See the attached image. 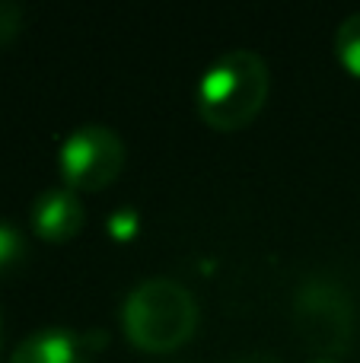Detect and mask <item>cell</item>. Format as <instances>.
Listing matches in <instances>:
<instances>
[{
  "label": "cell",
  "instance_id": "ba28073f",
  "mask_svg": "<svg viewBox=\"0 0 360 363\" xmlns=\"http://www.w3.org/2000/svg\"><path fill=\"white\" fill-rule=\"evenodd\" d=\"M335 51H338V61H342L354 77H360V13L348 16L342 26H338Z\"/></svg>",
  "mask_w": 360,
  "mask_h": 363
},
{
  "label": "cell",
  "instance_id": "8992f818",
  "mask_svg": "<svg viewBox=\"0 0 360 363\" xmlns=\"http://www.w3.org/2000/svg\"><path fill=\"white\" fill-rule=\"evenodd\" d=\"M83 204L70 188H48L35 198L29 211V223L48 242H67L83 230Z\"/></svg>",
  "mask_w": 360,
  "mask_h": 363
},
{
  "label": "cell",
  "instance_id": "6da1fadb",
  "mask_svg": "<svg viewBox=\"0 0 360 363\" xmlns=\"http://www.w3.org/2000/svg\"><path fill=\"white\" fill-rule=\"evenodd\" d=\"M268 64L249 48L223 51L198 83V112L217 131H240L268 99Z\"/></svg>",
  "mask_w": 360,
  "mask_h": 363
},
{
  "label": "cell",
  "instance_id": "277c9868",
  "mask_svg": "<svg viewBox=\"0 0 360 363\" xmlns=\"http://www.w3.org/2000/svg\"><path fill=\"white\" fill-rule=\"evenodd\" d=\"M57 166L70 191H99L125 169V144L106 125H80L61 144Z\"/></svg>",
  "mask_w": 360,
  "mask_h": 363
},
{
  "label": "cell",
  "instance_id": "3957f363",
  "mask_svg": "<svg viewBox=\"0 0 360 363\" xmlns=\"http://www.w3.org/2000/svg\"><path fill=\"white\" fill-rule=\"evenodd\" d=\"M293 332L316 354L325 357L344 354L357 335L351 294L332 277H306L293 296Z\"/></svg>",
  "mask_w": 360,
  "mask_h": 363
},
{
  "label": "cell",
  "instance_id": "52a82bcc",
  "mask_svg": "<svg viewBox=\"0 0 360 363\" xmlns=\"http://www.w3.org/2000/svg\"><path fill=\"white\" fill-rule=\"evenodd\" d=\"M26 255H29V242H26V236L19 233V226L0 220V281H4L6 274H13V271L26 262Z\"/></svg>",
  "mask_w": 360,
  "mask_h": 363
},
{
  "label": "cell",
  "instance_id": "5b68a950",
  "mask_svg": "<svg viewBox=\"0 0 360 363\" xmlns=\"http://www.w3.org/2000/svg\"><path fill=\"white\" fill-rule=\"evenodd\" d=\"M99 341L89 332H70V328H38L23 338L13 351L10 363H93Z\"/></svg>",
  "mask_w": 360,
  "mask_h": 363
},
{
  "label": "cell",
  "instance_id": "30bf717a",
  "mask_svg": "<svg viewBox=\"0 0 360 363\" xmlns=\"http://www.w3.org/2000/svg\"><path fill=\"white\" fill-rule=\"evenodd\" d=\"M108 230H112L115 239H131L137 233V213L134 211H118L108 220Z\"/></svg>",
  "mask_w": 360,
  "mask_h": 363
},
{
  "label": "cell",
  "instance_id": "7a4b0ae2",
  "mask_svg": "<svg viewBox=\"0 0 360 363\" xmlns=\"http://www.w3.org/2000/svg\"><path fill=\"white\" fill-rule=\"evenodd\" d=\"M121 328L140 351L169 354L195 335L198 303L172 277H147L125 296Z\"/></svg>",
  "mask_w": 360,
  "mask_h": 363
},
{
  "label": "cell",
  "instance_id": "7c38bea8",
  "mask_svg": "<svg viewBox=\"0 0 360 363\" xmlns=\"http://www.w3.org/2000/svg\"><path fill=\"white\" fill-rule=\"evenodd\" d=\"M313 363H338V360H332V357H319V360H313Z\"/></svg>",
  "mask_w": 360,
  "mask_h": 363
},
{
  "label": "cell",
  "instance_id": "4fadbf2b",
  "mask_svg": "<svg viewBox=\"0 0 360 363\" xmlns=\"http://www.w3.org/2000/svg\"><path fill=\"white\" fill-rule=\"evenodd\" d=\"M240 363H252V360H240ZM255 363H261V360H255Z\"/></svg>",
  "mask_w": 360,
  "mask_h": 363
},
{
  "label": "cell",
  "instance_id": "9c48e42d",
  "mask_svg": "<svg viewBox=\"0 0 360 363\" xmlns=\"http://www.w3.org/2000/svg\"><path fill=\"white\" fill-rule=\"evenodd\" d=\"M19 26H23V10H19L16 4L0 0V48H4V45H10L13 38H16Z\"/></svg>",
  "mask_w": 360,
  "mask_h": 363
},
{
  "label": "cell",
  "instance_id": "8fae6325",
  "mask_svg": "<svg viewBox=\"0 0 360 363\" xmlns=\"http://www.w3.org/2000/svg\"><path fill=\"white\" fill-rule=\"evenodd\" d=\"M0 351H4V315H0Z\"/></svg>",
  "mask_w": 360,
  "mask_h": 363
}]
</instances>
